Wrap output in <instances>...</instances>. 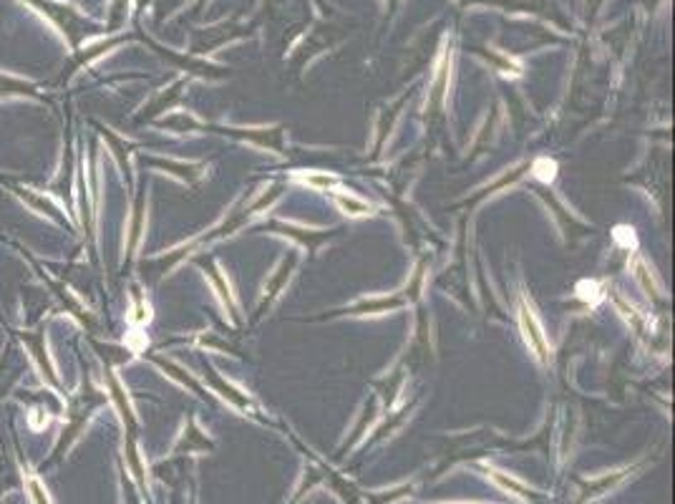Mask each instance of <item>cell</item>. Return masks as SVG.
I'll list each match as a JSON object with an SVG mask.
<instances>
[{"mask_svg":"<svg viewBox=\"0 0 675 504\" xmlns=\"http://www.w3.org/2000/svg\"><path fill=\"white\" fill-rule=\"evenodd\" d=\"M519 326H522V333H525L529 351L535 353L542 364H547L552 358V346L547 336H544V330H542L539 318L535 315V308L526 301H522V305H519Z\"/></svg>","mask_w":675,"mask_h":504,"instance_id":"1","label":"cell"},{"mask_svg":"<svg viewBox=\"0 0 675 504\" xmlns=\"http://www.w3.org/2000/svg\"><path fill=\"white\" fill-rule=\"evenodd\" d=\"M23 340L28 343L31 353H33L38 368L43 371V378H49L50 386H56V389H58V386H61V381H58V374H56V365H53V361H50L49 348H46V340H43V336H40V333H36V336L25 333Z\"/></svg>","mask_w":675,"mask_h":504,"instance_id":"2","label":"cell"},{"mask_svg":"<svg viewBox=\"0 0 675 504\" xmlns=\"http://www.w3.org/2000/svg\"><path fill=\"white\" fill-rule=\"evenodd\" d=\"M28 3H33L38 8H43L40 13H46L49 15V21L53 25H58L61 28L63 36H68L74 40V21H78V15H76L71 8H66L61 3H50V0H28Z\"/></svg>","mask_w":675,"mask_h":504,"instance_id":"3","label":"cell"},{"mask_svg":"<svg viewBox=\"0 0 675 504\" xmlns=\"http://www.w3.org/2000/svg\"><path fill=\"white\" fill-rule=\"evenodd\" d=\"M33 91H36L33 84H28L23 78H15V76L3 74V71H0V99L25 96V94H33Z\"/></svg>","mask_w":675,"mask_h":504,"instance_id":"4","label":"cell"},{"mask_svg":"<svg viewBox=\"0 0 675 504\" xmlns=\"http://www.w3.org/2000/svg\"><path fill=\"white\" fill-rule=\"evenodd\" d=\"M25 490H28V497L33 504H53V500L49 497V490L43 487V482L33 474L25 477Z\"/></svg>","mask_w":675,"mask_h":504,"instance_id":"5","label":"cell"},{"mask_svg":"<svg viewBox=\"0 0 675 504\" xmlns=\"http://www.w3.org/2000/svg\"><path fill=\"white\" fill-rule=\"evenodd\" d=\"M557 175V164L552 162V159H537L535 162V176L542 179V182H552Z\"/></svg>","mask_w":675,"mask_h":504,"instance_id":"6","label":"cell"},{"mask_svg":"<svg viewBox=\"0 0 675 504\" xmlns=\"http://www.w3.org/2000/svg\"><path fill=\"white\" fill-rule=\"evenodd\" d=\"M615 242L630 250V248H635V232L630 227H615Z\"/></svg>","mask_w":675,"mask_h":504,"instance_id":"7","label":"cell"},{"mask_svg":"<svg viewBox=\"0 0 675 504\" xmlns=\"http://www.w3.org/2000/svg\"><path fill=\"white\" fill-rule=\"evenodd\" d=\"M491 477L497 479V482H500L501 487H507V490L517 491V494H522V497H529V494H526V487H525V484H519V482H514V479L501 477L500 472H491Z\"/></svg>","mask_w":675,"mask_h":504,"instance_id":"8","label":"cell"},{"mask_svg":"<svg viewBox=\"0 0 675 504\" xmlns=\"http://www.w3.org/2000/svg\"><path fill=\"white\" fill-rule=\"evenodd\" d=\"M580 298H585V301H598L600 298V292H598V285L595 283H580Z\"/></svg>","mask_w":675,"mask_h":504,"instance_id":"9","label":"cell"}]
</instances>
